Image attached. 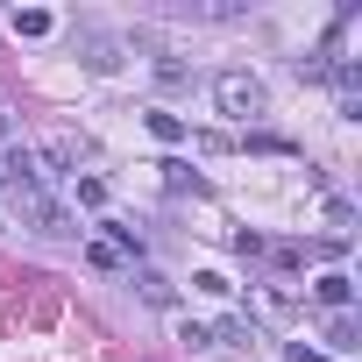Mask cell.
Instances as JSON below:
<instances>
[{"label": "cell", "mask_w": 362, "mask_h": 362, "mask_svg": "<svg viewBox=\"0 0 362 362\" xmlns=\"http://www.w3.org/2000/svg\"><path fill=\"white\" fill-rule=\"evenodd\" d=\"M149 135L156 142H185V121H177V114H149Z\"/></svg>", "instance_id": "cell-4"}, {"label": "cell", "mask_w": 362, "mask_h": 362, "mask_svg": "<svg viewBox=\"0 0 362 362\" xmlns=\"http://www.w3.org/2000/svg\"><path fill=\"white\" fill-rule=\"evenodd\" d=\"M214 100H221L228 121H256V114H263V86H256L249 71H221V78H214Z\"/></svg>", "instance_id": "cell-2"}, {"label": "cell", "mask_w": 362, "mask_h": 362, "mask_svg": "<svg viewBox=\"0 0 362 362\" xmlns=\"http://www.w3.org/2000/svg\"><path fill=\"white\" fill-rule=\"evenodd\" d=\"M0 135H8V114H0Z\"/></svg>", "instance_id": "cell-11"}, {"label": "cell", "mask_w": 362, "mask_h": 362, "mask_svg": "<svg viewBox=\"0 0 362 362\" xmlns=\"http://www.w3.org/2000/svg\"><path fill=\"white\" fill-rule=\"evenodd\" d=\"M291 362H334V355H320V348H291Z\"/></svg>", "instance_id": "cell-10"}, {"label": "cell", "mask_w": 362, "mask_h": 362, "mask_svg": "<svg viewBox=\"0 0 362 362\" xmlns=\"http://www.w3.org/2000/svg\"><path fill=\"white\" fill-rule=\"evenodd\" d=\"M135 284H142V298H149V305H170V298H177V291H170V284H163V277H156V270H142V277H135Z\"/></svg>", "instance_id": "cell-5"}, {"label": "cell", "mask_w": 362, "mask_h": 362, "mask_svg": "<svg viewBox=\"0 0 362 362\" xmlns=\"http://www.w3.org/2000/svg\"><path fill=\"white\" fill-rule=\"evenodd\" d=\"M86 263H100V270H121V249H114V242H93V249H86Z\"/></svg>", "instance_id": "cell-8"}, {"label": "cell", "mask_w": 362, "mask_h": 362, "mask_svg": "<svg viewBox=\"0 0 362 362\" xmlns=\"http://www.w3.org/2000/svg\"><path fill=\"white\" fill-rule=\"evenodd\" d=\"M206 341H228V348H249V320H221Z\"/></svg>", "instance_id": "cell-6"}, {"label": "cell", "mask_w": 362, "mask_h": 362, "mask_svg": "<svg viewBox=\"0 0 362 362\" xmlns=\"http://www.w3.org/2000/svg\"><path fill=\"white\" fill-rule=\"evenodd\" d=\"M15 206H22V214H29V228H36V235H50V242H71V235H78V228H71V214L43 192V177H36V185H15Z\"/></svg>", "instance_id": "cell-1"}, {"label": "cell", "mask_w": 362, "mask_h": 362, "mask_svg": "<svg viewBox=\"0 0 362 362\" xmlns=\"http://www.w3.org/2000/svg\"><path fill=\"white\" fill-rule=\"evenodd\" d=\"M327 341H334V348H355V320H348V313H334V327H327Z\"/></svg>", "instance_id": "cell-9"}, {"label": "cell", "mask_w": 362, "mask_h": 362, "mask_svg": "<svg viewBox=\"0 0 362 362\" xmlns=\"http://www.w3.org/2000/svg\"><path fill=\"white\" fill-rule=\"evenodd\" d=\"M313 298H320V305H334V313H348V298H355V284H348L341 270H327V277L313 284Z\"/></svg>", "instance_id": "cell-3"}, {"label": "cell", "mask_w": 362, "mask_h": 362, "mask_svg": "<svg viewBox=\"0 0 362 362\" xmlns=\"http://www.w3.org/2000/svg\"><path fill=\"white\" fill-rule=\"evenodd\" d=\"M15 36H50V15H36V8H29V15H15Z\"/></svg>", "instance_id": "cell-7"}]
</instances>
